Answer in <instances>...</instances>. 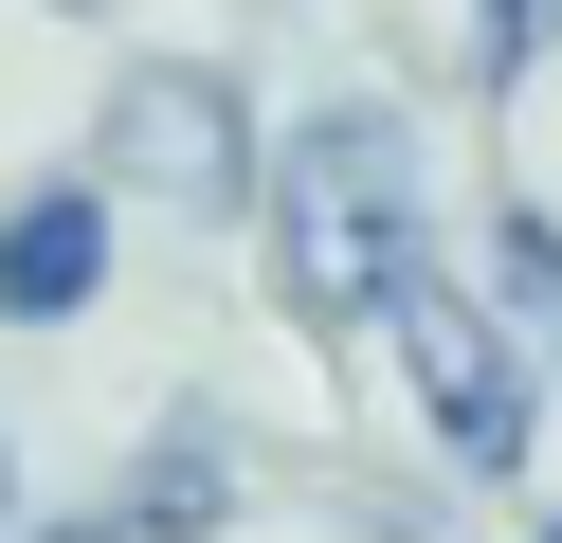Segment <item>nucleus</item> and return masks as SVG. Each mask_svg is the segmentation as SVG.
<instances>
[{"mask_svg": "<svg viewBox=\"0 0 562 543\" xmlns=\"http://www.w3.org/2000/svg\"><path fill=\"white\" fill-rule=\"evenodd\" d=\"M218 507H236V453H218V434H164L146 489H127V543H200Z\"/></svg>", "mask_w": 562, "mask_h": 543, "instance_id": "obj_5", "label": "nucleus"}, {"mask_svg": "<svg viewBox=\"0 0 562 543\" xmlns=\"http://www.w3.org/2000/svg\"><path fill=\"white\" fill-rule=\"evenodd\" d=\"M544 55V0H490V72H526Z\"/></svg>", "mask_w": 562, "mask_h": 543, "instance_id": "obj_7", "label": "nucleus"}, {"mask_svg": "<svg viewBox=\"0 0 562 543\" xmlns=\"http://www.w3.org/2000/svg\"><path fill=\"white\" fill-rule=\"evenodd\" d=\"M381 326L417 344V417H436V453L472 471V489H508V471H526V434H544V398H526V344H508V326H490L453 272H417Z\"/></svg>", "mask_w": 562, "mask_h": 543, "instance_id": "obj_2", "label": "nucleus"}, {"mask_svg": "<svg viewBox=\"0 0 562 543\" xmlns=\"http://www.w3.org/2000/svg\"><path fill=\"white\" fill-rule=\"evenodd\" d=\"M544 543H562V525H544Z\"/></svg>", "mask_w": 562, "mask_h": 543, "instance_id": "obj_11", "label": "nucleus"}, {"mask_svg": "<svg viewBox=\"0 0 562 543\" xmlns=\"http://www.w3.org/2000/svg\"><path fill=\"white\" fill-rule=\"evenodd\" d=\"M55 19H91V0H55Z\"/></svg>", "mask_w": 562, "mask_h": 543, "instance_id": "obj_10", "label": "nucleus"}, {"mask_svg": "<svg viewBox=\"0 0 562 543\" xmlns=\"http://www.w3.org/2000/svg\"><path fill=\"white\" fill-rule=\"evenodd\" d=\"M272 236H291V326H381L417 272H436V236H417V181H400V127H363V109H327V127L291 145V200H272Z\"/></svg>", "mask_w": 562, "mask_h": 543, "instance_id": "obj_1", "label": "nucleus"}, {"mask_svg": "<svg viewBox=\"0 0 562 543\" xmlns=\"http://www.w3.org/2000/svg\"><path fill=\"white\" fill-rule=\"evenodd\" d=\"M490 253H508V290L562 326V217H490Z\"/></svg>", "mask_w": 562, "mask_h": 543, "instance_id": "obj_6", "label": "nucleus"}, {"mask_svg": "<svg viewBox=\"0 0 562 543\" xmlns=\"http://www.w3.org/2000/svg\"><path fill=\"white\" fill-rule=\"evenodd\" d=\"M55 543H127V525H55Z\"/></svg>", "mask_w": 562, "mask_h": 543, "instance_id": "obj_8", "label": "nucleus"}, {"mask_svg": "<svg viewBox=\"0 0 562 543\" xmlns=\"http://www.w3.org/2000/svg\"><path fill=\"white\" fill-rule=\"evenodd\" d=\"M0 507H19V453H0Z\"/></svg>", "mask_w": 562, "mask_h": 543, "instance_id": "obj_9", "label": "nucleus"}, {"mask_svg": "<svg viewBox=\"0 0 562 543\" xmlns=\"http://www.w3.org/2000/svg\"><path fill=\"white\" fill-rule=\"evenodd\" d=\"M110 290V200L91 181H37V200L0 217V326H74Z\"/></svg>", "mask_w": 562, "mask_h": 543, "instance_id": "obj_4", "label": "nucleus"}, {"mask_svg": "<svg viewBox=\"0 0 562 543\" xmlns=\"http://www.w3.org/2000/svg\"><path fill=\"white\" fill-rule=\"evenodd\" d=\"M127 181H164V200H255V127H236L218 72H146V91H127Z\"/></svg>", "mask_w": 562, "mask_h": 543, "instance_id": "obj_3", "label": "nucleus"}]
</instances>
